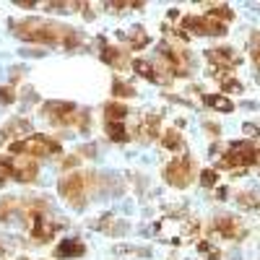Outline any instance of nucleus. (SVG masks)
<instances>
[{
	"mask_svg": "<svg viewBox=\"0 0 260 260\" xmlns=\"http://www.w3.org/2000/svg\"><path fill=\"white\" fill-rule=\"evenodd\" d=\"M11 29L16 31V37L26 39V42H37V45H47V47H65L73 50L81 45V37L76 29L62 26L57 21H45V18H24V21H13Z\"/></svg>",
	"mask_w": 260,
	"mask_h": 260,
	"instance_id": "nucleus-1",
	"label": "nucleus"
},
{
	"mask_svg": "<svg viewBox=\"0 0 260 260\" xmlns=\"http://www.w3.org/2000/svg\"><path fill=\"white\" fill-rule=\"evenodd\" d=\"M24 221L34 242H47L62 226L45 201H24Z\"/></svg>",
	"mask_w": 260,
	"mask_h": 260,
	"instance_id": "nucleus-2",
	"label": "nucleus"
},
{
	"mask_svg": "<svg viewBox=\"0 0 260 260\" xmlns=\"http://www.w3.org/2000/svg\"><path fill=\"white\" fill-rule=\"evenodd\" d=\"M42 115H45L50 122L60 125V127H76V130H81V133H86V130L91 127L89 112L78 110V107L71 104V102H47L45 107H42Z\"/></svg>",
	"mask_w": 260,
	"mask_h": 260,
	"instance_id": "nucleus-3",
	"label": "nucleus"
},
{
	"mask_svg": "<svg viewBox=\"0 0 260 260\" xmlns=\"http://www.w3.org/2000/svg\"><path fill=\"white\" fill-rule=\"evenodd\" d=\"M219 167L221 169H237V172H242L247 167H260V148L252 141H240V143L229 146V151L221 156Z\"/></svg>",
	"mask_w": 260,
	"mask_h": 260,
	"instance_id": "nucleus-4",
	"label": "nucleus"
},
{
	"mask_svg": "<svg viewBox=\"0 0 260 260\" xmlns=\"http://www.w3.org/2000/svg\"><path fill=\"white\" fill-rule=\"evenodd\" d=\"M8 148H11V154H16V156H31V159L47 156V154H60L62 151L57 141H52L47 136H39V133H34L29 138H21V141H13Z\"/></svg>",
	"mask_w": 260,
	"mask_h": 260,
	"instance_id": "nucleus-5",
	"label": "nucleus"
},
{
	"mask_svg": "<svg viewBox=\"0 0 260 260\" xmlns=\"http://www.w3.org/2000/svg\"><path fill=\"white\" fill-rule=\"evenodd\" d=\"M57 190L62 195V201L73 206V208H81L86 203V192H89V177L86 175H78V172H71L65 175L60 182H57Z\"/></svg>",
	"mask_w": 260,
	"mask_h": 260,
	"instance_id": "nucleus-6",
	"label": "nucleus"
},
{
	"mask_svg": "<svg viewBox=\"0 0 260 260\" xmlns=\"http://www.w3.org/2000/svg\"><path fill=\"white\" fill-rule=\"evenodd\" d=\"M159 57L164 60V73H169V76H187L190 68H192L190 55L185 50L175 47V45H161Z\"/></svg>",
	"mask_w": 260,
	"mask_h": 260,
	"instance_id": "nucleus-7",
	"label": "nucleus"
},
{
	"mask_svg": "<svg viewBox=\"0 0 260 260\" xmlns=\"http://www.w3.org/2000/svg\"><path fill=\"white\" fill-rule=\"evenodd\" d=\"M192 172H195V161L192 156H177L172 159L164 169V180L172 185V187H187L192 182Z\"/></svg>",
	"mask_w": 260,
	"mask_h": 260,
	"instance_id": "nucleus-8",
	"label": "nucleus"
},
{
	"mask_svg": "<svg viewBox=\"0 0 260 260\" xmlns=\"http://www.w3.org/2000/svg\"><path fill=\"white\" fill-rule=\"evenodd\" d=\"M195 221L187 219H161L156 224V237H161L164 242H185L190 234H195Z\"/></svg>",
	"mask_w": 260,
	"mask_h": 260,
	"instance_id": "nucleus-9",
	"label": "nucleus"
},
{
	"mask_svg": "<svg viewBox=\"0 0 260 260\" xmlns=\"http://www.w3.org/2000/svg\"><path fill=\"white\" fill-rule=\"evenodd\" d=\"M206 57H208V62H211V73L219 78V81H224L226 78V73L229 71H234L237 65H240V55H237L234 50H229V47H219V50H208L206 52Z\"/></svg>",
	"mask_w": 260,
	"mask_h": 260,
	"instance_id": "nucleus-10",
	"label": "nucleus"
},
{
	"mask_svg": "<svg viewBox=\"0 0 260 260\" xmlns=\"http://www.w3.org/2000/svg\"><path fill=\"white\" fill-rule=\"evenodd\" d=\"M182 26H185L187 31L201 34V37H221V34H226V26L221 24V21L211 18L208 13H206V16H187V18L182 21Z\"/></svg>",
	"mask_w": 260,
	"mask_h": 260,
	"instance_id": "nucleus-11",
	"label": "nucleus"
},
{
	"mask_svg": "<svg viewBox=\"0 0 260 260\" xmlns=\"http://www.w3.org/2000/svg\"><path fill=\"white\" fill-rule=\"evenodd\" d=\"M37 159L31 156H11V177L18 182H34L37 180Z\"/></svg>",
	"mask_w": 260,
	"mask_h": 260,
	"instance_id": "nucleus-12",
	"label": "nucleus"
},
{
	"mask_svg": "<svg viewBox=\"0 0 260 260\" xmlns=\"http://www.w3.org/2000/svg\"><path fill=\"white\" fill-rule=\"evenodd\" d=\"M211 232H216L224 240H242L245 237V226L234 219V216H219L213 224H211Z\"/></svg>",
	"mask_w": 260,
	"mask_h": 260,
	"instance_id": "nucleus-13",
	"label": "nucleus"
},
{
	"mask_svg": "<svg viewBox=\"0 0 260 260\" xmlns=\"http://www.w3.org/2000/svg\"><path fill=\"white\" fill-rule=\"evenodd\" d=\"M159 122H161V117L154 112V115H143L141 117V122H138V127H136V133L141 136V138H146V141H154V138H159L161 133H159Z\"/></svg>",
	"mask_w": 260,
	"mask_h": 260,
	"instance_id": "nucleus-14",
	"label": "nucleus"
},
{
	"mask_svg": "<svg viewBox=\"0 0 260 260\" xmlns=\"http://www.w3.org/2000/svg\"><path fill=\"white\" fill-rule=\"evenodd\" d=\"M102 60H104V62H110L112 68H117V71L127 68V62H130L125 50H120V47H112V45H104V42H102Z\"/></svg>",
	"mask_w": 260,
	"mask_h": 260,
	"instance_id": "nucleus-15",
	"label": "nucleus"
},
{
	"mask_svg": "<svg viewBox=\"0 0 260 260\" xmlns=\"http://www.w3.org/2000/svg\"><path fill=\"white\" fill-rule=\"evenodd\" d=\"M133 71L138 76L148 78V81H154V83H167L169 81V76H161V71H156V65H151L148 60H136L133 62Z\"/></svg>",
	"mask_w": 260,
	"mask_h": 260,
	"instance_id": "nucleus-16",
	"label": "nucleus"
},
{
	"mask_svg": "<svg viewBox=\"0 0 260 260\" xmlns=\"http://www.w3.org/2000/svg\"><path fill=\"white\" fill-rule=\"evenodd\" d=\"M86 252V245L81 242V240H62L60 245H57V250H55V257H81Z\"/></svg>",
	"mask_w": 260,
	"mask_h": 260,
	"instance_id": "nucleus-17",
	"label": "nucleus"
},
{
	"mask_svg": "<svg viewBox=\"0 0 260 260\" xmlns=\"http://www.w3.org/2000/svg\"><path fill=\"white\" fill-rule=\"evenodd\" d=\"M16 213H24V201L18 198H3L0 201V221H13Z\"/></svg>",
	"mask_w": 260,
	"mask_h": 260,
	"instance_id": "nucleus-18",
	"label": "nucleus"
},
{
	"mask_svg": "<svg viewBox=\"0 0 260 260\" xmlns=\"http://www.w3.org/2000/svg\"><path fill=\"white\" fill-rule=\"evenodd\" d=\"M127 45H130V50H141V47H146L148 45V34L141 29V26H133V29H127V31H122L120 34Z\"/></svg>",
	"mask_w": 260,
	"mask_h": 260,
	"instance_id": "nucleus-19",
	"label": "nucleus"
},
{
	"mask_svg": "<svg viewBox=\"0 0 260 260\" xmlns=\"http://www.w3.org/2000/svg\"><path fill=\"white\" fill-rule=\"evenodd\" d=\"M127 120V107L122 102H112L104 107V122H125Z\"/></svg>",
	"mask_w": 260,
	"mask_h": 260,
	"instance_id": "nucleus-20",
	"label": "nucleus"
},
{
	"mask_svg": "<svg viewBox=\"0 0 260 260\" xmlns=\"http://www.w3.org/2000/svg\"><path fill=\"white\" fill-rule=\"evenodd\" d=\"M203 102L208 107H213V110H219V112H232L234 110V102L226 96V94H206Z\"/></svg>",
	"mask_w": 260,
	"mask_h": 260,
	"instance_id": "nucleus-21",
	"label": "nucleus"
},
{
	"mask_svg": "<svg viewBox=\"0 0 260 260\" xmlns=\"http://www.w3.org/2000/svg\"><path fill=\"white\" fill-rule=\"evenodd\" d=\"M104 127H107V136H110L115 143H122V141H127V138H130V136H127L125 122H104Z\"/></svg>",
	"mask_w": 260,
	"mask_h": 260,
	"instance_id": "nucleus-22",
	"label": "nucleus"
},
{
	"mask_svg": "<svg viewBox=\"0 0 260 260\" xmlns=\"http://www.w3.org/2000/svg\"><path fill=\"white\" fill-rule=\"evenodd\" d=\"M161 146H164L167 151H180V148H182L180 130H167V133L161 136Z\"/></svg>",
	"mask_w": 260,
	"mask_h": 260,
	"instance_id": "nucleus-23",
	"label": "nucleus"
},
{
	"mask_svg": "<svg viewBox=\"0 0 260 260\" xmlns=\"http://www.w3.org/2000/svg\"><path fill=\"white\" fill-rule=\"evenodd\" d=\"M208 16H211V18H216V21H221L224 26H229V21L234 18V11H232L229 6H211Z\"/></svg>",
	"mask_w": 260,
	"mask_h": 260,
	"instance_id": "nucleus-24",
	"label": "nucleus"
},
{
	"mask_svg": "<svg viewBox=\"0 0 260 260\" xmlns=\"http://www.w3.org/2000/svg\"><path fill=\"white\" fill-rule=\"evenodd\" d=\"M26 130H29V120H13L11 125H6L3 130H0V138H11L16 133H24L26 136Z\"/></svg>",
	"mask_w": 260,
	"mask_h": 260,
	"instance_id": "nucleus-25",
	"label": "nucleus"
},
{
	"mask_svg": "<svg viewBox=\"0 0 260 260\" xmlns=\"http://www.w3.org/2000/svg\"><path fill=\"white\" fill-rule=\"evenodd\" d=\"M237 203H240L242 208H260V195L257 192H240L237 195Z\"/></svg>",
	"mask_w": 260,
	"mask_h": 260,
	"instance_id": "nucleus-26",
	"label": "nucleus"
},
{
	"mask_svg": "<svg viewBox=\"0 0 260 260\" xmlns=\"http://www.w3.org/2000/svg\"><path fill=\"white\" fill-rule=\"evenodd\" d=\"M112 91L117 94V96H133L136 94V89L130 83H125L122 78H115V83H112Z\"/></svg>",
	"mask_w": 260,
	"mask_h": 260,
	"instance_id": "nucleus-27",
	"label": "nucleus"
},
{
	"mask_svg": "<svg viewBox=\"0 0 260 260\" xmlns=\"http://www.w3.org/2000/svg\"><path fill=\"white\" fill-rule=\"evenodd\" d=\"M99 229H102V232H107V234H120V232H122V226H120V224H115L112 216H104V221L99 224Z\"/></svg>",
	"mask_w": 260,
	"mask_h": 260,
	"instance_id": "nucleus-28",
	"label": "nucleus"
},
{
	"mask_svg": "<svg viewBox=\"0 0 260 260\" xmlns=\"http://www.w3.org/2000/svg\"><path fill=\"white\" fill-rule=\"evenodd\" d=\"M221 89H224L226 94H242V83L234 81V78H224V81H221Z\"/></svg>",
	"mask_w": 260,
	"mask_h": 260,
	"instance_id": "nucleus-29",
	"label": "nucleus"
},
{
	"mask_svg": "<svg viewBox=\"0 0 260 260\" xmlns=\"http://www.w3.org/2000/svg\"><path fill=\"white\" fill-rule=\"evenodd\" d=\"M216 182H219V175H216L213 169H206L203 175H201V185L203 187H216Z\"/></svg>",
	"mask_w": 260,
	"mask_h": 260,
	"instance_id": "nucleus-30",
	"label": "nucleus"
},
{
	"mask_svg": "<svg viewBox=\"0 0 260 260\" xmlns=\"http://www.w3.org/2000/svg\"><path fill=\"white\" fill-rule=\"evenodd\" d=\"M13 99H16V94H13L11 86H0V102H3V104H13Z\"/></svg>",
	"mask_w": 260,
	"mask_h": 260,
	"instance_id": "nucleus-31",
	"label": "nucleus"
},
{
	"mask_svg": "<svg viewBox=\"0 0 260 260\" xmlns=\"http://www.w3.org/2000/svg\"><path fill=\"white\" fill-rule=\"evenodd\" d=\"M8 177H11V159L0 156V182L8 180Z\"/></svg>",
	"mask_w": 260,
	"mask_h": 260,
	"instance_id": "nucleus-32",
	"label": "nucleus"
},
{
	"mask_svg": "<svg viewBox=\"0 0 260 260\" xmlns=\"http://www.w3.org/2000/svg\"><path fill=\"white\" fill-rule=\"evenodd\" d=\"M201 252L208 257V260H219L221 255H219V250H216V247H211L208 242H201Z\"/></svg>",
	"mask_w": 260,
	"mask_h": 260,
	"instance_id": "nucleus-33",
	"label": "nucleus"
},
{
	"mask_svg": "<svg viewBox=\"0 0 260 260\" xmlns=\"http://www.w3.org/2000/svg\"><path fill=\"white\" fill-rule=\"evenodd\" d=\"M252 60L260 68V34H252Z\"/></svg>",
	"mask_w": 260,
	"mask_h": 260,
	"instance_id": "nucleus-34",
	"label": "nucleus"
},
{
	"mask_svg": "<svg viewBox=\"0 0 260 260\" xmlns=\"http://www.w3.org/2000/svg\"><path fill=\"white\" fill-rule=\"evenodd\" d=\"M107 8H115V11L120 13V11H125V8H143V3H127V0H125V3H107Z\"/></svg>",
	"mask_w": 260,
	"mask_h": 260,
	"instance_id": "nucleus-35",
	"label": "nucleus"
},
{
	"mask_svg": "<svg viewBox=\"0 0 260 260\" xmlns=\"http://www.w3.org/2000/svg\"><path fill=\"white\" fill-rule=\"evenodd\" d=\"M0 252H6V247H3V245H0Z\"/></svg>",
	"mask_w": 260,
	"mask_h": 260,
	"instance_id": "nucleus-36",
	"label": "nucleus"
}]
</instances>
